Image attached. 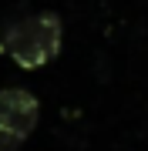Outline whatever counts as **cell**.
<instances>
[{
	"label": "cell",
	"instance_id": "6da1fadb",
	"mask_svg": "<svg viewBox=\"0 0 148 151\" xmlns=\"http://www.w3.org/2000/svg\"><path fill=\"white\" fill-rule=\"evenodd\" d=\"M61 44H64V24L57 14H30L24 20L7 24L4 37H0V50L24 70H37L51 64L61 54Z\"/></svg>",
	"mask_w": 148,
	"mask_h": 151
},
{
	"label": "cell",
	"instance_id": "7a4b0ae2",
	"mask_svg": "<svg viewBox=\"0 0 148 151\" xmlns=\"http://www.w3.org/2000/svg\"><path fill=\"white\" fill-rule=\"evenodd\" d=\"M37 118H40V104L30 91H24V87L0 91V128L4 131H10L20 141H27L30 131L37 128Z\"/></svg>",
	"mask_w": 148,
	"mask_h": 151
},
{
	"label": "cell",
	"instance_id": "3957f363",
	"mask_svg": "<svg viewBox=\"0 0 148 151\" xmlns=\"http://www.w3.org/2000/svg\"><path fill=\"white\" fill-rule=\"evenodd\" d=\"M20 145H24L20 138H14L10 131H4V128H0V151H20Z\"/></svg>",
	"mask_w": 148,
	"mask_h": 151
}]
</instances>
